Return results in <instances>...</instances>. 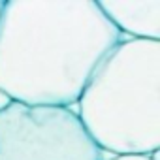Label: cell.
<instances>
[{"label":"cell","mask_w":160,"mask_h":160,"mask_svg":"<svg viewBox=\"0 0 160 160\" xmlns=\"http://www.w3.org/2000/svg\"><path fill=\"white\" fill-rule=\"evenodd\" d=\"M91 139L111 156L160 149V42L122 38L75 102Z\"/></svg>","instance_id":"cell-2"},{"label":"cell","mask_w":160,"mask_h":160,"mask_svg":"<svg viewBox=\"0 0 160 160\" xmlns=\"http://www.w3.org/2000/svg\"><path fill=\"white\" fill-rule=\"evenodd\" d=\"M106 160H158V152H154V154H134V156H111Z\"/></svg>","instance_id":"cell-5"},{"label":"cell","mask_w":160,"mask_h":160,"mask_svg":"<svg viewBox=\"0 0 160 160\" xmlns=\"http://www.w3.org/2000/svg\"><path fill=\"white\" fill-rule=\"evenodd\" d=\"M121 40L96 0H4L0 94L27 106L72 108Z\"/></svg>","instance_id":"cell-1"},{"label":"cell","mask_w":160,"mask_h":160,"mask_svg":"<svg viewBox=\"0 0 160 160\" xmlns=\"http://www.w3.org/2000/svg\"><path fill=\"white\" fill-rule=\"evenodd\" d=\"M96 4L122 38L160 42V0H96Z\"/></svg>","instance_id":"cell-4"},{"label":"cell","mask_w":160,"mask_h":160,"mask_svg":"<svg viewBox=\"0 0 160 160\" xmlns=\"http://www.w3.org/2000/svg\"><path fill=\"white\" fill-rule=\"evenodd\" d=\"M6 104H10V100H8V98H6L4 94H0V109H2V108H4Z\"/></svg>","instance_id":"cell-6"},{"label":"cell","mask_w":160,"mask_h":160,"mask_svg":"<svg viewBox=\"0 0 160 160\" xmlns=\"http://www.w3.org/2000/svg\"><path fill=\"white\" fill-rule=\"evenodd\" d=\"M2 6H4V0H0V12H2Z\"/></svg>","instance_id":"cell-7"},{"label":"cell","mask_w":160,"mask_h":160,"mask_svg":"<svg viewBox=\"0 0 160 160\" xmlns=\"http://www.w3.org/2000/svg\"><path fill=\"white\" fill-rule=\"evenodd\" d=\"M72 108L10 102L0 109V160H106Z\"/></svg>","instance_id":"cell-3"}]
</instances>
